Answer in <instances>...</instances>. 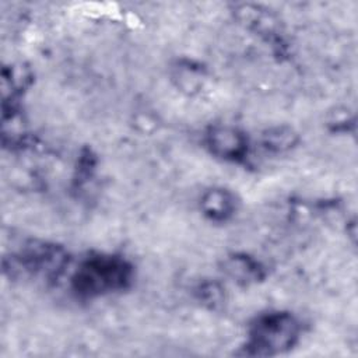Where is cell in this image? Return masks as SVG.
Listing matches in <instances>:
<instances>
[{
    "mask_svg": "<svg viewBox=\"0 0 358 358\" xmlns=\"http://www.w3.org/2000/svg\"><path fill=\"white\" fill-rule=\"evenodd\" d=\"M296 338L295 319L287 313H271L253 324L246 350L250 355H274L291 348Z\"/></svg>",
    "mask_w": 358,
    "mask_h": 358,
    "instance_id": "1",
    "label": "cell"
},
{
    "mask_svg": "<svg viewBox=\"0 0 358 358\" xmlns=\"http://www.w3.org/2000/svg\"><path fill=\"white\" fill-rule=\"evenodd\" d=\"M129 280V267L115 257H96L85 262L74 278L76 288L85 294L116 289Z\"/></svg>",
    "mask_w": 358,
    "mask_h": 358,
    "instance_id": "2",
    "label": "cell"
},
{
    "mask_svg": "<svg viewBox=\"0 0 358 358\" xmlns=\"http://www.w3.org/2000/svg\"><path fill=\"white\" fill-rule=\"evenodd\" d=\"M208 145L218 157L231 159L241 158L246 151L243 134L229 126L213 127L208 133Z\"/></svg>",
    "mask_w": 358,
    "mask_h": 358,
    "instance_id": "3",
    "label": "cell"
},
{
    "mask_svg": "<svg viewBox=\"0 0 358 358\" xmlns=\"http://www.w3.org/2000/svg\"><path fill=\"white\" fill-rule=\"evenodd\" d=\"M201 207L210 217L215 220H224L234 211L235 203L234 197L227 190L213 189L203 196Z\"/></svg>",
    "mask_w": 358,
    "mask_h": 358,
    "instance_id": "4",
    "label": "cell"
},
{
    "mask_svg": "<svg viewBox=\"0 0 358 358\" xmlns=\"http://www.w3.org/2000/svg\"><path fill=\"white\" fill-rule=\"evenodd\" d=\"M225 270L231 277H234L238 281H252V280H256L260 274V268L257 263L245 256L231 257L227 262Z\"/></svg>",
    "mask_w": 358,
    "mask_h": 358,
    "instance_id": "5",
    "label": "cell"
},
{
    "mask_svg": "<svg viewBox=\"0 0 358 358\" xmlns=\"http://www.w3.org/2000/svg\"><path fill=\"white\" fill-rule=\"evenodd\" d=\"M294 143H295V134L287 129H277L266 134V145L277 151L287 150L292 147Z\"/></svg>",
    "mask_w": 358,
    "mask_h": 358,
    "instance_id": "6",
    "label": "cell"
}]
</instances>
